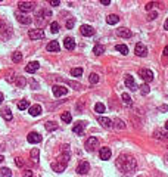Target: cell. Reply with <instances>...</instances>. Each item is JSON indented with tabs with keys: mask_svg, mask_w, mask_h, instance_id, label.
Listing matches in <instances>:
<instances>
[{
	"mask_svg": "<svg viewBox=\"0 0 168 177\" xmlns=\"http://www.w3.org/2000/svg\"><path fill=\"white\" fill-rule=\"evenodd\" d=\"M68 84L71 86V87H74L75 90H80V89H81V84H80V83H75V81H68Z\"/></svg>",
	"mask_w": 168,
	"mask_h": 177,
	"instance_id": "b9f144b4",
	"label": "cell"
},
{
	"mask_svg": "<svg viewBox=\"0 0 168 177\" xmlns=\"http://www.w3.org/2000/svg\"><path fill=\"white\" fill-rule=\"evenodd\" d=\"M162 53H164V56H168V46H165V49H164Z\"/></svg>",
	"mask_w": 168,
	"mask_h": 177,
	"instance_id": "f907efd6",
	"label": "cell"
},
{
	"mask_svg": "<svg viewBox=\"0 0 168 177\" xmlns=\"http://www.w3.org/2000/svg\"><path fill=\"white\" fill-rule=\"evenodd\" d=\"M71 76L72 77H81L83 76V68H72V69H71Z\"/></svg>",
	"mask_w": 168,
	"mask_h": 177,
	"instance_id": "4dcf8cb0",
	"label": "cell"
},
{
	"mask_svg": "<svg viewBox=\"0 0 168 177\" xmlns=\"http://www.w3.org/2000/svg\"><path fill=\"white\" fill-rule=\"evenodd\" d=\"M136 160L131 155H127V153H121L117 160V167L119 171H122L124 174H131L136 170Z\"/></svg>",
	"mask_w": 168,
	"mask_h": 177,
	"instance_id": "6da1fadb",
	"label": "cell"
},
{
	"mask_svg": "<svg viewBox=\"0 0 168 177\" xmlns=\"http://www.w3.org/2000/svg\"><path fill=\"white\" fill-rule=\"evenodd\" d=\"M52 92H53V94L56 96V98H60V96H65L68 93V89L65 87V86H53L52 87Z\"/></svg>",
	"mask_w": 168,
	"mask_h": 177,
	"instance_id": "277c9868",
	"label": "cell"
},
{
	"mask_svg": "<svg viewBox=\"0 0 168 177\" xmlns=\"http://www.w3.org/2000/svg\"><path fill=\"white\" fill-rule=\"evenodd\" d=\"M60 2L59 0H50V6H59Z\"/></svg>",
	"mask_w": 168,
	"mask_h": 177,
	"instance_id": "7dc6e473",
	"label": "cell"
},
{
	"mask_svg": "<svg viewBox=\"0 0 168 177\" xmlns=\"http://www.w3.org/2000/svg\"><path fill=\"white\" fill-rule=\"evenodd\" d=\"M155 137H156V139H168V133H162V131H155Z\"/></svg>",
	"mask_w": 168,
	"mask_h": 177,
	"instance_id": "60d3db41",
	"label": "cell"
},
{
	"mask_svg": "<svg viewBox=\"0 0 168 177\" xmlns=\"http://www.w3.org/2000/svg\"><path fill=\"white\" fill-rule=\"evenodd\" d=\"M117 34L119 35V37H122V39H130V37L133 35V33H131L130 30H127V28H124V27L118 28V30H117Z\"/></svg>",
	"mask_w": 168,
	"mask_h": 177,
	"instance_id": "e0dca14e",
	"label": "cell"
},
{
	"mask_svg": "<svg viewBox=\"0 0 168 177\" xmlns=\"http://www.w3.org/2000/svg\"><path fill=\"white\" fill-rule=\"evenodd\" d=\"M22 176L24 177H33V171H31V170H27V171H24Z\"/></svg>",
	"mask_w": 168,
	"mask_h": 177,
	"instance_id": "bcb514c9",
	"label": "cell"
},
{
	"mask_svg": "<svg viewBox=\"0 0 168 177\" xmlns=\"http://www.w3.org/2000/svg\"><path fill=\"white\" fill-rule=\"evenodd\" d=\"M18 9L21 12H30L34 9V3L33 2H19L18 3Z\"/></svg>",
	"mask_w": 168,
	"mask_h": 177,
	"instance_id": "52a82bcc",
	"label": "cell"
},
{
	"mask_svg": "<svg viewBox=\"0 0 168 177\" xmlns=\"http://www.w3.org/2000/svg\"><path fill=\"white\" fill-rule=\"evenodd\" d=\"M60 120H62L64 123H67V124H69V123L72 121V115H71L69 112H64V114L60 115Z\"/></svg>",
	"mask_w": 168,
	"mask_h": 177,
	"instance_id": "83f0119b",
	"label": "cell"
},
{
	"mask_svg": "<svg viewBox=\"0 0 168 177\" xmlns=\"http://www.w3.org/2000/svg\"><path fill=\"white\" fill-rule=\"evenodd\" d=\"M94 111H96L97 114H103V112H105V105L100 103V102H97V103L94 105Z\"/></svg>",
	"mask_w": 168,
	"mask_h": 177,
	"instance_id": "d6a6232c",
	"label": "cell"
},
{
	"mask_svg": "<svg viewBox=\"0 0 168 177\" xmlns=\"http://www.w3.org/2000/svg\"><path fill=\"white\" fill-rule=\"evenodd\" d=\"M102 5H105V6H108V5H111V0H100Z\"/></svg>",
	"mask_w": 168,
	"mask_h": 177,
	"instance_id": "681fc988",
	"label": "cell"
},
{
	"mask_svg": "<svg viewBox=\"0 0 168 177\" xmlns=\"http://www.w3.org/2000/svg\"><path fill=\"white\" fill-rule=\"evenodd\" d=\"M139 76L142 77L146 83H149V81L153 80V72H152L151 69H146V68H142V69L139 71Z\"/></svg>",
	"mask_w": 168,
	"mask_h": 177,
	"instance_id": "8992f818",
	"label": "cell"
},
{
	"mask_svg": "<svg viewBox=\"0 0 168 177\" xmlns=\"http://www.w3.org/2000/svg\"><path fill=\"white\" fill-rule=\"evenodd\" d=\"M111 155H112V152H111L109 148H100V151H99V157H100V160L108 161L111 158Z\"/></svg>",
	"mask_w": 168,
	"mask_h": 177,
	"instance_id": "5bb4252c",
	"label": "cell"
},
{
	"mask_svg": "<svg viewBox=\"0 0 168 177\" xmlns=\"http://www.w3.org/2000/svg\"><path fill=\"white\" fill-rule=\"evenodd\" d=\"M15 164H16L18 167H24V161L21 160V158H16V160H15Z\"/></svg>",
	"mask_w": 168,
	"mask_h": 177,
	"instance_id": "f6af8a7d",
	"label": "cell"
},
{
	"mask_svg": "<svg viewBox=\"0 0 168 177\" xmlns=\"http://www.w3.org/2000/svg\"><path fill=\"white\" fill-rule=\"evenodd\" d=\"M28 37L31 40H40V39H44V31L42 28H35V30H30L28 33Z\"/></svg>",
	"mask_w": 168,
	"mask_h": 177,
	"instance_id": "3957f363",
	"label": "cell"
},
{
	"mask_svg": "<svg viewBox=\"0 0 168 177\" xmlns=\"http://www.w3.org/2000/svg\"><path fill=\"white\" fill-rule=\"evenodd\" d=\"M74 22H75V21H74L72 18H71V19H68V21H67V28H68V30H71V28L74 27Z\"/></svg>",
	"mask_w": 168,
	"mask_h": 177,
	"instance_id": "7bdbcfd3",
	"label": "cell"
},
{
	"mask_svg": "<svg viewBox=\"0 0 168 177\" xmlns=\"http://www.w3.org/2000/svg\"><path fill=\"white\" fill-rule=\"evenodd\" d=\"M89 80H90L92 84H96V83H99V76H97L96 72H92V74L89 76Z\"/></svg>",
	"mask_w": 168,
	"mask_h": 177,
	"instance_id": "e575fe53",
	"label": "cell"
},
{
	"mask_svg": "<svg viewBox=\"0 0 168 177\" xmlns=\"http://www.w3.org/2000/svg\"><path fill=\"white\" fill-rule=\"evenodd\" d=\"M97 121H99V124L102 127H105V128H112L114 127V123H112V120L106 117H97Z\"/></svg>",
	"mask_w": 168,
	"mask_h": 177,
	"instance_id": "7c38bea8",
	"label": "cell"
},
{
	"mask_svg": "<svg viewBox=\"0 0 168 177\" xmlns=\"http://www.w3.org/2000/svg\"><path fill=\"white\" fill-rule=\"evenodd\" d=\"M112 123H114V124H115V127H117V128H119V130H124V128H126V123H124L122 120H119V118H115Z\"/></svg>",
	"mask_w": 168,
	"mask_h": 177,
	"instance_id": "484cf974",
	"label": "cell"
},
{
	"mask_svg": "<svg viewBox=\"0 0 168 177\" xmlns=\"http://www.w3.org/2000/svg\"><path fill=\"white\" fill-rule=\"evenodd\" d=\"M28 112H30V115L37 117V115H40V114L43 112V109H42V106H40V105H33V106H30Z\"/></svg>",
	"mask_w": 168,
	"mask_h": 177,
	"instance_id": "d6986e66",
	"label": "cell"
},
{
	"mask_svg": "<svg viewBox=\"0 0 168 177\" xmlns=\"http://www.w3.org/2000/svg\"><path fill=\"white\" fill-rule=\"evenodd\" d=\"M0 174H2L3 177H10L12 176V171H10L9 168H2L0 170Z\"/></svg>",
	"mask_w": 168,
	"mask_h": 177,
	"instance_id": "f35d334b",
	"label": "cell"
},
{
	"mask_svg": "<svg viewBox=\"0 0 168 177\" xmlns=\"http://www.w3.org/2000/svg\"><path fill=\"white\" fill-rule=\"evenodd\" d=\"M124 81H126V86L128 87V89H131V90H137V86H136V83H134V78H133V76L127 74Z\"/></svg>",
	"mask_w": 168,
	"mask_h": 177,
	"instance_id": "2e32d148",
	"label": "cell"
},
{
	"mask_svg": "<svg viewBox=\"0 0 168 177\" xmlns=\"http://www.w3.org/2000/svg\"><path fill=\"white\" fill-rule=\"evenodd\" d=\"M16 19L18 22H21L22 25H30L31 24V18L27 17V15H22V13H16Z\"/></svg>",
	"mask_w": 168,
	"mask_h": 177,
	"instance_id": "ac0fdd59",
	"label": "cell"
},
{
	"mask_svg": "<svg viewBox=\"0 0 168 177\" xmlns=\"http://www.w3.org/2000/svg\"><path fill=\"white\" fill-rule=\"evenodd\" d=\"M115 49H117L119 53H122V55H127V53H128V47H127L126 44H117Z\"/></svg>",
	"mask_w": 168,
	"mask_h": 177,
	"instance_id": "f546056e",
	"label": "cell"
},
{
	"mask_svg": "<svg viewBox=\"0 0 168 177\" xmlns=\"http://www.w3.org/2000/svg\"><path fill=\"white\" fill-rule=\"evenodd\" d=\"M165 128H167V130H168V121H167V123H165Z\"/></svg>",
	"mask_w": 168,
	"mask_h": 177,
	"instance_id": "11a10c76",
	"label": "cell"
},
{
	"mask_svg": "<svg viewBox=\"0 0 168 177\" xmlns=\"http://www.w3.org/2000/svg\"><path fill=\"white\" fill-rule=\"evenodd\" d=\"M106 22L109 24V25H115L119 22V17L118 15H109V17L106 18Z\"/></svg>",
	"mask_w": 168,
	"mask_h": 177,
	"instance_id": "603a6c76",
	"label": "cell"
},
{
	"mask_svg": "<svg viewBox=\"0 0 168 177\" xmlns=\"http://www.w3.org/2000/svg\"><path fill=\"white\" fill-rule=\"evenodd\" d=\"M16 87H19V89H22V87H25L27 84V80H25V77H21V76H18L16 77Z\"/></svg>",
	"mask_w": 168,
	"mask_h": 177,
	"instance_id": "d4e9b609",
	"label": "cell"
},
{
	"mask_svg": "<svg viewBox=\"0 0 168 177\" xmlns=\"http://www.w3.org/2000/svg\"><path fill=\"white\" fill-rule=\"evenodd\" d=\"M50 31L53 34L58 33V31H59V24H58V22H52V24H50Z\"/></svg>",
	"mask_w": 168,
	"mask_h": 177,
	"instance_id": "ab89813d",
	"label": "cell"
},
{
	"mask_svg": "<svg viewBox=\"0 0 168 177\" xmlns=\"http://www.w3.org/2000/svg\"><path fill=\"white\" fill-rule=\"evenodd\" d=\"M3 160H5V158H3V155H0V162H2Z\"/></svg>",
	"mask_w": 168,
	"mask_h": 177,
	"instance_id": "db71d44e",
	"label": "cell"
},
{
	"mask_svg": "<svg viewBox=\"0 0 168 177\" xmlns=\"http://www.w3.org/2000/svg\"><path fill=\"white\" fill-rule=\"evenodd\" d=\"M152 8H153V3H152V2H149V3L146 5V10H149V12H151Z\"/></svg>",
	"mask_w": 168,
	"mask_h": 177,
	"instance_id": "c3c4849f",
	"label": "cell"
},
{
	"mask_svg": "<svg viewBox=\"0 0 168 177\" xmlns=\"http://www.w3.org/2000/svg\"><path fill=\"white\" fill-rule=\"evenodd\" d=\"M38 68H40V64L34 61V62H30V64L27 65V67H25V71H27V72H35Z\"/></svg>",
	"mask_w": 168,
	"mask_h": 177,
	"instance_id": "ffe728a7",
	"label": "cell"
},
{
	"mask_svg": "<svg viewBox=\"0 0 168 177\" xmlns=\"http://www.w3.org/2000/svg\"><path fill=\"white\" fill-rule=\"evenodd\" d=\"M86 124H87L86 121H78L75 126L72 127V131H74V133H77V135H83L84 128H86Z\"/></svg>",
	"mask_w": 168,
	"mask_h": 177,
	"instance_id": "9a60e30c",
	"label": "cell"
},
{
	"mask_svg": "<svg viewBox=\"0 0 168 177\" xmlns=\"http://www.w3.org/2000/svg\"><path fill=\"white\" fill-rule=\"evenodd\" d=\"M38 157H40V151H38L37 148H34L33 151H31V158H33L34 162H37V160H38Z\"/></svg>",
	"mask_w": 168,
	"mask_h": 177,
	"instance_id": "d590c367",
	"label": "cell"
},
{
	"mask_svg": "<svg viewBox=\"0 0 168 177\" xmlns=\"http://www.w3.org/2000/svg\"><path fill=\"white\" fill-rule=\"evenodd\" d=\"M64 47H65L67 50L75 49V40H74L72 37H65V40H64Z\"/></svg>",
	"mask_w": 168,
	"mask_h": 177,
	"instance_id": "4fadbf2b",
	"label": "cell"
},
{
	"mask_svg": "<svg viewBox=\"0 0 168 177\" xmlns=\"http://www.w3.org/2000/svg\"><path fill=\"white\" fill-rule=\"evenodd\" d=\"M44 127H46L47 131H55V130L58 128V124H56L55 121H47V123L44 124Z\"/></svg>",
	"mask_w": 168,
	"mask_h": 177,
	"instance_id": "cb8c5ba5",
	"label": "cell"
},
{
	"mask_svg": "<svg viewBox=\"0 0 168 177\" xmlns=\"http://www.w3.org/2000/svg\"><path fill=\"white\" fill-rule=\"evenodd\" d=\"M80 33L86 35V37H92V35H94V28L92 25H81L80 27Z\"/></svg>",
	"mask_w": 168,
	"mask_h": 177,
	"instance_id": "30bf717a",
	"label": "cell"
},
{
	"mask_svg": "<svg viewBox=\"0 0 168 177\" xmlns=\"http://www.w3.org/2000/svg\"><path fill=\"white\" fill-rule=\"evenodd\" d=\"M2 117L5 118V120H6V121H10V120H12V112H10V111L9 109H3L2 111Z\"/></svg>",
	"mask_w": 168,
	"mask_h": 177,
	"instance_id": "1f68e13d",
	"label": "cell"
},
{
	"mask_svg": "<svg viewBox=\"0 0 168 177\" xmlns=\"http://www.w3.org/2000/svg\"><path fill=\"white\" fill-rule=\"evenodd\" d=\"M27 140H28L30 143H40V142H42V136L38 135L37 131H31V133H28V136H27Z\"/></svg>",
	"mask_w": 168,
	"mask_h": 177,
	"instance_id": "9c48e42d",
	"label": "cell"
},
{
	"mask_svg": "<svg viewBox=\"0 0 168 177\" xmlns=\"http://www.w3.org/2000/svg\"><path fill=\"white\" fill-rule=\"evenodd\" d=\"M2 102H3V94L0 93V103H2Z\"/></svg>",
	"mask_w": 168,
	"mask_h": 177,
	"instance_id": "f5cc1de1",
	"label": "cell"
},
{
	"mask_svg": "<svg viewBox=\"0 0 168 177\" xmlns=\"http://www.w3.org/2000/svg\"><path fill=\"white\" fill-rule=\"evenodd\" d=\"M134 52H136V55H137V56H140V58H144V56L148 55V49H146V46H144V44H142V43L136 44Z\"/></svg>",
	"mask_w": 168,
	"mask_h": 177,
	"instance_id": "ba28073f",
	"label": "cell"
},
{
	"mask_svg": "<svg viewBox=\"0 0 168 177\" xmlns=\"http://www.w3.org/2000/svg\"><path fill=\"white\" fill-rule=\"evenodd\" d=\"M89 170H90V164H89L87 161H83V162H80V165L77 167V173H78V174H87Z\"/></svg>",
	"mask_w": 168,
	"mask_h": 177,
	"instance_id": "8fae6325",
	"label": "cell"
},
{
	"mask_svg": "<svg viewBox=\"0 0 168 177\" xmlns=\"http://www.w3.org/2000/svg\"><path fill=\"white\" fill-rule=\"evenodd\" d=\"M12 61H13V62H21V61H22V55H21L19 52H15V53L12 55Z\"/></svg>",
	"mask_w": 168,
	"mask_h": 177,
	"instance_id": "74e56055",
	"label": "cell"
},
{
	"mask_svg": "<svg viewBox=\"0 0 168 177\" xmlns=\"http://www.w3.org/2000/svg\"><path fill=\"white\" fill-rule=\"evenodd\" d=\"M156 17H158V13L152 10V12H149V15H148V19H149V21H152V19H155Z\"/></svg>",
	"mask_w": 168,
	"mask_h": 177,
	"instance_id": "ee69618b",
	"label": "cell"
},
{
	"mask_svg": "<svg viewBox=\"0 0 168 177\" xmlns=\"http://www.w3.org/2000/svg\"><path fill=\"white\" fill-rule=\"evenodd\" d=\"M121 98H122V102L126 103L127 106H131V105H133V101H131L130 94H127V93H122V94H121Z\"/></svg>",
	"mask_w": 168,
	"mask_h": 177,
	"instance_id": "4316f807",
	"label": "cell"
},
{
	"mask_svg": "<svg viewBox=\"0 0 168 177\" xmlns=\"http://www.w3.org/2000/svg\"><path fill=\"white\" fill-rule=\"evenodd\" d=\"M46 49H47L49 52H59V50H60V46H59L58 42H55V40H53V42H50L47 46H46Z\"/></svg>",
	"mask_w": 168,
	"mask_h": 177,
	"instance_id": "44dd1931",
	"label": "cell"
},
{
	"mask_svg": "<svg viewBox=\"0 0 168 177\" xmlns=\"http://www.w3.org/2000/svg\"><path fill=\"white\" fill-rule=\"evenodd\" d=\"M69 158H71V155H69V149H68V146L65 145V152H62V153L59 155L58 160H56V162H60V164L67 165L68 161H69Z\"/></svg>",
	"mask_w": 168,
	"mask_h": 177,
	"instance_id": "5b68a950",
	"label": "cell"
},
{
	"mask_svg": "<svg viewBox=\"0 0 168 177\" xmlns=\"http://www.w3.org/2000/svg\"><path fill=\"white\" fill-rule=\"evenodd\" d=\"M103 52H105V47H103L102 44H96V46L93 47V53H94V55H97V56L102 55Z\"/></svg>",
	"mask_w": 168,
	"mask_h": 177,
	"instance_id": "f1b7e54d",
	"label": "cell"
},
{
	"mask_svg": "<svg viewBox=\"0 0 168 177\" xmlns=\"http://www.w3.org/2000/svg\"><path fill=\"white\" fill-rule=\"evenodd\" d=\"M139 89H140V93H142V94H144V96H146L148 93L151 92V89H149V86L146 84V83H144V84H142V86H140V87H139Z\"/></svg>",
	"mask_w": 168,
	"mask_h": 177,
	"instance_id": "8d00e7d4",
	"label": "cell"
},
{
	"mask_svg": "<svg viewBox=\"0 0 168 177\" xmlns=\"http://www.w3.org/2000/svg\"><path fill=\"white\" fill-rule=\"evenodd\" d=\"M164 30H168V19L165 21V24H164Z\"/></svg>",
	"mask_w": 168,
	"mask_h": 177,
	"instance_id": "816d5d0a",
	"label": "cell"
},
{
	"mask_svg": "<svg viewBox=\"0 0 168 177\" xmlns=\"http://www.w3.org/2000/svg\"><path fill=\"white\" fill-rule=\"evenodd\" d=\"M97 146H99V139H97V137H94V136L89 137V139L86 140V149H87L89 152H93Z\"/></svg>",
	"mask_w": 168,
	"mask_h": 177,
	"instance_id": "7a4b0ae2",
	"label": "cell"
},
{
	"mask_svg": "<svg viewBox=\"0 0 168 177\" xmlns=\"http://www.w3.org/2000/svg\"><path fill=\"white\" fill-rule=\"evenodd\" d=\"M65 168H67V165H64V164H60V162H53V164H52V170L56 171V173H62Z\"/></svg>",
	"mask_w": 168,
	"mask_h": 177,
	"instance_id": "7402d4cb",
	"label": "cell"
},
{
	"mask_svg": "<svg viewBox=\"0 0 168 177\" xmlns=\"http://www.w3.org/2000/svg\"><path fill=\"white\" fill-rule=\"evenodd\" d=\"M28 106H30V102H28V101H25V99H22V101H21V102H19V103H18V108H19V109H21V111L27 109Z\"/></svg>",
	"mask_w": 168,
	"mask_h": 177,
	"instance_id": "836d02e7",
	"label": "cell"
}]
</instances>
